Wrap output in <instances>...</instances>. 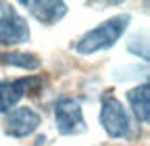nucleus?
<instances>
[{
  "label": "nucleus",
  "instance_id": "nucleus-1",
  "mask_svg": "<svg viewBox=\"0 0 150 146\" xmlns=\"http://www.w3.org/2000/svg\"><path fill=\"white\" fill-rule=\"evenodd\" d=\"M127 25H129V15L110 17V19H106L98 27H94L88 33H83L81 38L75 42V50L79 54H94L98 50H106V48L115 46L119 42L123 31L127 29Z\"/></svg>",
  "mask_w": 150,
  "mask_h": 146
},
{
  "label": "nucleus",
  "instance_id": "nucleus-2",
  "mask_svg": "<svg viewBox=\"0 0 150 146\" xmlns=\"http://www.w3.org/2000/svg\"><path fill=\"white\" fill-rule=\"evenodd\" d=\"M54 121H56V130L63 136H77L86 132V121L83 113L77 100H73L69 96L59 98L54 104Z\"/></svg>",
  "mask_w": 150,
  "mask_h": 146
},
{
  "label": "nucleus",
  "instance_id": "nucleus-3",
  "mask_svg": "<svg viewBox=\"0 0 150 146\" xmlns=\"http://www.w3.org/2000/svg\"><path fill=\"white\" fill-rule=\"evenodd\" d=\"M100 125L110 138H123L129 132V119L115 96H104L100 106Z\"/></svg>",
  "mask_w": 150,
  "mask_h": 146
},
{
  "label": "nucleus",
  "instance_id": "nucleus-4",
  "mask_svg": "<svg viewBox=\"0 0 150 146\" xmlns=\"http://www.w3.org/2000/svg\"><path fill=\"white\" fill-rule=\"evenodd\" d=\"M29 40V25L13 6H4L0 11V44L15 46Z\"/></svg>",
  "mask_w": 150,
  "mask_h": 146
},
{
  "label": "nucleus",
  "instance_id": "nucleus-5",
  "mask_svg": "<svg viewBox=\"0 0 150 146\" xmlns=\"http://www.w3.org/2000/svg\"><path fill=\"white\" fill-rule=\"evenodd\" d=\"M40 123H42V117L33 108H27V106L11 108L4 119V134L11 138H25L33 134L40 127Z\"/></svg>",
  "mask_w": 150,
  "mask_h": 146
},
{
  "label": "nucleus",
  "instance_id": "nucleus-6",
  "mask_svg": "<svg viewBox=\"0 0 150 146\" xmlns=\"http://www.w3.org/2000/svg\"><path fill=\"white\" fill-rule=\"evenodd\" d=\"M35 86H40L38 77H21V79H2L0 82V113H8L11 108L29 94Z\"/></svg>",
  "mask_w": 150,
  "mask_h": 146
},
{
  "label": "nucleus",
  "instance_id": "nucleus-7",
  "mask_svg": "<svg viewBox=\"0 0 150 146\" xmlns=\"http://www.w3.org/2000/svg\"><path fill=\"white\" fill-rule=\"evenodd\" d=\"M21 4L27 6L31 11V15L44 25H54L67 15V4L65 2H54V0H40V2H33V0H23Z\"/></svg>",
  "mask_w": 150,
  "mask_h": 146
},
{
  "label": "nucleus",
  "instance_id": "nucleus-8",
  "mask_svg": "<svg viewBox=\"0 0 150 146\" xmlns=\"http://www.w3.org/2000/svg\"><path fill=\"white\" fill-rule=\"evenodd\" d=\"M127 100H129L131 108H134V115L138 117V121L148 123V119H150V88H148V84H142L134 90H129Z\"/></svg>",
  "mask_w": 150,
  "mask_h": 146
},
{
  "label": "nucleus",
  "instance_id": "nucleus-9",
  "mask_svg": "<svg viewBox=\"0 0 150 146\" xmlns=\"http://www.w3.org/2000/svg\"><path fill=\"white\" fill-rule=\"evenodd\" d=\"M8 65L13 67H19V69H27V71H33L40 67V59L31 52H8L2 57Z\"/></svg>",
  "mask_w": 150,
  "mask_h": 146
},
{
  "label": "nucleus",
  "instance_id": "nucleus-10",
  "mask_svg": "<svg viewBox=\"0 0 150 146\" xmlns=\"http://www.w3.org/2000/svg\"><path fill=\"white\" fill-rule=\"evenodd\" d=\"M0 59H2V57H0Z\"/></svg>",
  "mask_w": 150,
  "mask_h": 146
}]
</instances>
